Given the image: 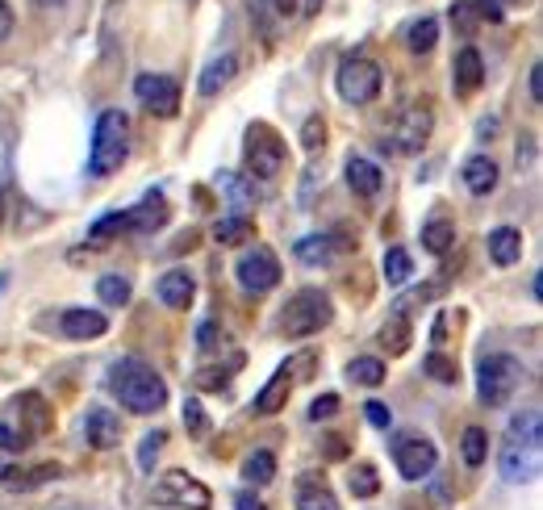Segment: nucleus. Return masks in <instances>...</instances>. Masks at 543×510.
<instances>
[{"instance_id": "1", "label": "nucleus", "mask_w": 543, "mask_h": 510, "mask_svg": "<svg viewBox=\"0 0 543 510\" xmlns=\"http://www.w3.org/2000/svg\"><path fill=\"white\" fill-rule=\"evenodd\" d=\"M105 381H109V393L130 414H159L163 406H168V385H163V377L143 360H130V356L113 360Z\"/></svg>"}, {"instance_id": "2", "label": "nucleus", "mask_w": 543, "mask_h": 510, "mask_svg": "<svg viewBox=\"0 0 543 510\" xmlns=\"http://www.w3.org/2000/svg\"><path fill=\"white\" fill-rule=\"evenodd\" d=\"M539 452H543V427H539V410L514 414L506 435H502V452H498V473L510 485H527L539 473Z\"/></svg>"}, {"instance_id": "3", "label": "nucleus", "mask_w": 543, "mask_h": 510, "mask_svg": "<svg viewBox=\"0 0 543 510\" xmlns=\"http://www.w3.org/2000/svg\"><path fill=\"white\" fill-rule=\"evenodd\" d=\"M130 155V118L122 109H105L97 126H92V155L88 172L92 176H113Z\"/></svg>"}, {"instance_id": "4", "label": "nucleus", "mask_w": 543, "mask_h": 510, "mask_svg": "<svg viewBox=\"0 0 543 510\" xmlns=\"http://www.w3.org/2000/svg\"><path fill=\"white\" fill-rule=\"evenodd\" d=\"M330 322H335V301H330L326 289H301L285 301V310H280V331L289 339H310V335L326 331Z\"/></svg>"}, {"instance_id": "5", "label": "nucleus", "mask_w": 543, "mask_h": 510, "mask_svg": "<svg viewBox=\"0 0 543 510\" xmlns=\"http://www.w3.org/2000/svg\"><path fill=\"white\" fill-rule=\"evenodd\" d=\"M523 385V364L510 352H489L477 364V398L481 406H506Z\"/></svg>"}, {"instance_id": "6", "label": "nucleus", "mask_w": 543, "mask_h": 510, "mask_svg": "<svg viewBox=\"0 0 543 510\" xmlns=\"http://www.w3.org/2000/svg\"><path fill=\"white\" fill-rule=\"evenodd\" d=\"M243 155H247V176L251 180H272V176H280V168H285L289 143L268 122H251L247 134H243Z\"/></svg>"}, {"instance_id": "7", "label": "nucleus", "mask_w": 543, "mask_h": 510, "mask_svg": "<svg viewBox=\"0 0 543 510\" xmlns=\"http://www.w3.org/2000/svg\"><path fill=\"white\" fill-rule=\"evenodd\" d=\"M335 88H339V97L347 105H372L376 97H381V88H385V76H381V67H376L372 59L364 55H351L339 63V72H335Z\"/></svg>"}, {"instance_id": "8", "label": "nucleus", "mask_w": 543, "mask_h": 510, "mask_svg": "<svg viewBox=\"0 0 543 510\" xmlns=\"http://www.w3.org/2000/svg\"><path fill=\"white\" fill-rule=\"evenodd\" d=\"M431 130H435V109H431L427 101H410V105L393 118L389 147H393L397 155H418L422 147L431 143Z\"/></svg>"}, {"instance_id": "9", "label": "nucleus", "mask_w": 543, "mask_h": 510, "mask_svg": "<svg viewBox=\"0 0 543 510\" xmlns=\"http://www.w3.org/2000/svg\"><path fill=\"white\" fill-rule=\"evenodd\" d=\"M234 276H239V285L247 293H272L280 285V260H276V251L272 247H251L247 255H239Z\"/></svg>"}, {"instance_id": "10", "label": "nucleus", "mask_w": 543, "mask_h": 510, "mask_svg": "<svg viewBox=\"0 0 543 510\" xmlns=\"http://www.w3.org/2000/svg\"><path fill=\"white\" fill-rule=\"evenodd\" d=\"M134 97L147 113L155 118H176L180 113V84L172 76H159V72H143L134 80Z\"/></svg>"}, {"instance_id": "11", "label": "nucleus", "mask_w": 543, "mask_h": 510, "mask_svg": "<svg viewBox=\"0 0 543 510\" xmlns=\"http://www.w3.org/2000/svg\"><path fill=\"white\" fill-rule=\"evenodd\" d=\"M155 494H159V502H168V506H184V510H209V506H214V494L205 490V481L188 477L184 469L163 473Z\"/></svg>"}, {"instance_id": "12", "label": "nucleus", "mask_w": 543, "mask_h": 510, "mask_svg": "<svg viewBox=\"0 0 543 510\" xmlns=\"http://www.w3.org/2000/svg\"><path fill=\"white\" fill-rule=\"evenodd\" d=\"M435 444L431 439H422V435H406V439H397L393 444V465L397 473L406 477V481H422V477H431L435 473Z\"/></svg>"}, {"instance_id": "13", "label": "nucleus", "mask_w": 543, "mask_h": 510, "mask_svg": "<svg viewBox=\"0 0 543 510\" xmlns=\"http://www.w3.org/2000/svg\"><path fill=\"white\" fill-rule=\"evenodd\" d=\"M122 435H126L122 414H113L109 406H88V414H84V439H88V448L109 452V448L122 444Z\"/></svg>"}, {"instance_id": "14", "label": "nucleus", "mask_w": 543, "mask_h": 510, "mask_svg": "<svg viewBox=\"0 0 543 510\" xmlns=\"http://www.w3.org/2000/svg\"><path fill=\"white\" fill-rule=\"evenodd\" d=\"M9 410L21 419V427H26L34 439H42V435H51L55 431V406L42 398V393H34V389H26L21 398H13L9 402Z\"/></svg>"}, {"instance_id": "15", "label": "nucleus", "mask_w": 543, "mask_h": 510, "mask_svg": "<svg viewBox=\"0 0 543 510\" xmlns=\"http://www.w3.org/2000/svg\"><path fill=\"white\" fill-rule=\"evenodd\" d=\"M59 331L76 343H88V339H101L109 335V318L101 310H84V306H72L59 314Z\"/></svg>"}, {"instance_id": "16", "label": "nucleus", "mask_w": 543, "mask_h": 510, "mask_svg": "<svg viewBox=\"0 0 543 510\" xmlns=\"http://www.w3.org/2000/svg\"><path fill=\"white\" fill-rule=\"evenodd\" d=\"M155 297H159L168 310H188V306H193V297H197V281H193V272H188V268H172V272H163L159 281H155Z\"/></svg>"}, {"instance_id": "17", "label": "nucleus", "mask_w": 543, "mask_h": 510, "mask_svg": "<svg viewBox=\"0 0 543 510\" xmlns=\"http://www.w3.org/2000/svg\"><path fill=\"white\" fill-rule=\"evenodd\" d=\"M452 80H456V92H460V97H472V92L485 84V59H481L477 46H460V51H456Z\"/></svg>"}, {"instance_id": "18", "label": "nucleus", "mask_w": 543, "mask_h": 510, "mask_svg": "<svg viewBox=\"0 0 543 510\" xmlns=\"http://www.w3.org/2000/svg\"><path fill=\"white\" fill-rule=\"evenodd\" d=\"M343 247H347V239H339V235H310V239H297L293 255L305 268H326Z\"/></svg>"}, {"instance_id": "19", "label": "nucleus", "mask_w": 543, "mask_h": 510, "mask_svg": "<svg viewBox=\"0 0 543 510\" xmlns=\"http://www.w3.org/2000/svg\"><path fill=\"white\" fill-rule=\"evenodd\" d=\"M460 176H464V189L472 197H489L498 189V164H493V155H468Z\"/></svg>"}, {"instance_id": "20", "label": "nucleus", "mask_w": 543, "mask_h": 510, "mask_svg": "<svg viewBox=\"0 0 543 510\" xmlns=\"http://www.w3.org/2000/svg\"><path fill=\"white\" fill-rule=\"evenodd\" d=\"M126 218H130V230H159L163 222L172 218V205H168V197H163L159 189H151L143 201L134 205V210H126Z\"/></svg>"}, {"instance_id": "21", "label": "nucleus", "mask_w": 543, "mask_h": 510, "mask_svg": "<svg viewBox=\"0 0 543 510\" xmlns=\"http://www.w3.org/2000/svg\"><path fill=\"white\" fill-rule=\"evenodd\" d=\"M289 393H293V368L285 364V368H276L264 389H259L255 414H280V410H285V402H289Z\"/></svg>"}, {"instance_id": "22", "label": "nucleus", "mask_w": 543, "mask_h": 510, "mask_svg": "<svg viewBox=\"0 0 543 510\" xmlns=\"http://www.w3.org/2000/svg\"><path fill=\"white\" fill-rule=\"evenodd\" d=\"M347 184H351V193H360V197H376V193L385 189V176H381V168H376L372 159L351 155V159H347Z\"/></svg>"}, {"instance_id": "23", "label": "nucleus", "mask_w": 543, "mask_h": 510, "mask_svg": "<svg viewBox=\"0 0 543 510\" xmlns=\"http://www.w3.org/2000/svg\"><path fill=\"white\" fill-rule=\"evenodd\" d=\"M485 247H489V260L493 264L510 268V264H518V255H523V235H518L514 226H498V230H489Z\"/></svg>"}, {"instance_id": "24", "label": "nucleus", "mask_w": 543, "mask_h": 510, "mask_svg": "<svg viewBox=\"0 0 543 510\" xmlns=\"http://www.w3.org/2000/svg\"><path fill=\"white\" fill-rule=\"evenodd\" d=\"M297 510H339V498L330 494V485L314 473L297 477Z\"/></svg>"}, {"instance_id": "25", "label": "nucleus", "mask_w": 543, "mask_h": 510, "mask_svg": "<svg viewBox=\"0 0 543 510\" xmlns=\"http://www.w3.org/2000/svg\"><path fill=\"white\" fill-rule=\"evenodd\" d=\"M218 193L234 205V210H251V205L259 201V193H255V180L251 176H243V172H218Z\"/></svg>"}, {"instance_id": "26", "label": "nucleus", "mask_w": 543, "mask_h": 510, "mask_svg": "<svg viewBox=\"0 0 543 510\" xmlns=\"http://www.w3.org/2000/svg\"><path fill=\"white\" fill-rule=\"evenodd\" d=\"M234 72H239V59H234L230 51H226V55H218V59H214V63H209L205 72H201L197 92H201V97H214V92H222V88L234 80Z\"/></svg>"}, {"instance_id": "27", "label": "nucleus", "mask_w": 543, "mask_h": 510, "mask_svg": "<svg viewBox=\"0 0 543 510\" xmlns=\"http://www.w3.org/2000/svg\"><path fill=\"white\" fill-rule=\"evenodd\" d=\"M59 477V465H38V469H0V485H9V490H38V485L55 481Z\"/></svg>"}, {"instance_id": "28", "label": "nucleus", "mask_w": 543, "mask_h": 510, "mask_svg": "<svg viewBox=\"0 0 543 510\" xmlns=\"http://www.w3.org/2000/svg\"><path fill=\"white\" fill-rule=\"evenodd\" d=\"M422 247H427L431 255H447L456 247V222H447V218L422 222Z\"/></svg>"}, {"instance_id": "29", "label": "nucleus", "mask_w": 543, "mask_h": 510, "mask_svg": "<svg viewBox=\"0 0 543 510\" xmlns=\"http://www.w3.org/2000/svg\"><path fill=\"white\" fill-rule=\"evenodd\" d=\"M385 373H389V368H385L381 356H356V360L347 364V381H356L364 389H376V385L385 381Z\"/></svg>"}, {"instance_id": "30", "label": "nucleus", "mask_w": 543, "mask_h": 510, "mask_svg": "<svg viewBox=\"0 0 543 510\" xmlns=\"http://www.w3.org/2000/svg\"><path fill=\"white\" fill-rule=\"evenodd\" d=\"M272 477H276V452L272 448H255L243 460V481L247 485H268Z\"/></svg>"}, {"instance_id": "31", "label": "nucleus", "mask_w": 543, "mask_h": 510, "mask_svg": "<svg viewBox=\"0 0 543 510\" xmlns=\"http://www.w3.org/2000/svg\"><path fill=\"white\" fill-rule=\"evenodd\" d=\"M435 42H439V21H435V17H418L414 26L406 30V46H410V55H431V51H435Z\"/></svg>"}, {"instance_id": "32", "label": "nucleus", "mask_w": 543, "mask_h": 510, "mask_svg": "<svg viewBox=\"0 0 543 510\" xmlns=\"http://www.w3.org/2000/svg\"><path fill=\"white\" fill-rule=\"evenodd\" d=\"M255 235V222L247 218V214H230V218H222L218 226H214V239L222 243V247H239L243 239H251Z\"/></svg>"}, {"instance_id": "33", "label": "nucleus", "mask_w": 543, "mask_h": 510, "mask_svg": "<svg viewBox=\"0 0 543 510\" xmlns=\"http://www.w3.org/2000/svg\"><path fill=\"white\" fill-rule=\"evenodd\" d=\"M414 276V255L406 247H389L385 251V281L397 289V285H406Z\"/></svg>"}, {"instance_id": "34", "label": "nucleus", "mask_w": 543, "mask_h": 510, "mask_svg": "<svg viewBox=\"0 0 543 510\" xmlns=\"http://www.w3.org/2000/svg\"><path fill=\"white\" fill-rule=\"evenodd\" d=\"M126 230H130L126 210H113V214H101L97 222H92L88 239H92V243H109V239H117V235H126Z\"/></svg>"}, {"instance_id": "35", "label": "nucleus", "mask_w": 543, "mask_h": 510, "mask_svg": "<svg viewBox=\"0 0 543 510\" xmlns=\"http://www.w3.org/2000/svg\"><path fill=\"white\" fill-rule=\"evenodd\" d=\"M376 339H381V347H385L389 356H401V352L410 347V322L397 314V318H389V322H385L381 335H376Z\"/></svg>"}, {"instance_id": "36", "label": "nucleus", "mask_w": 543, "mask_h": 510, "mask_svg": "<svg viewBox=\"0 0 543 510\" xmlns=\"http://www.w3.org/2000/svg\"><path fill=\"white\" fill-rule=\"evenodd\" d=\"M460 452H464V465L468 469H481L485 456H489V435L481 427H468L464 439H460Z\"/></svg>"}, {"instance_id": "37", "label": "nucleus", "mask_w": 543, "mask_h": 510, "mask_svg": "<svg viewBox=\"0 0 543 510\" xmlns=\"http://www.w3.org/2000/svg\"><path fill=\"white\" fill-rule=\"evenodd\" d=\"M34 444V435L21 427V419H9V414H0V448L5 452H26Z\"/></svg>"}, {"instance_id": "38", "label": "nucleus", "mask_w": 543, "mask_h": 510, "mask_svg": "<svg viewBox=\"0 0 543 510\" xmlns=\"http://www.w3.org/2000/svg\"><path fill=\"white\" fill-rule=\"evenodd\" d=\"M97 297L105 301V306H126V301H130V281H126V276H117V272H109V276H101V281H97Z\"/></svg>"}, {"instance_id": "39", "label": "nucleus", "mask_w": 543, "mask_h": 510, "mask_svg": "<svg viewBox=\"0 0 543 510\" xmlns=\"http://www.w3.org/2000/svg\"><path fill=\"white\" fill-rule=\"evenodd\" d=\"M376 490H381V477H376L372 465L351 469V494H356V498H376Z\"/></svg>"}, {"instance_id": "40", "label": "nucleus", "mask_w": 543, "mask_h": 510, "mask_svg": "<svg viewBox=\"0 0 543 510\" xmlns=\"http://www.w3.org/2000/svg\"><path fill=\"white\" fill-rule=\"evenodd\" d=\"M452 21H456V30L460 34H477V26H481V5H477V0H460V5L452 9Z\"/></svg>"}, {"instance_id": "41", "label": "nucleus", "mask_w": 543, "mask_h": 510, "mask_svg": "<svg viewBox=\"0 0 543 510\" xmlns=\"http://www.w3.org/2000/svg\"><path fill=\"white\" fill-rule=\"evenodd\" d=\"M427 377H435L443 385H456L460 381V368H456V360H447L443 352H431L427 356Z\"/></svg>"}, {"instance_id": "42", "label": "nucleus", "mask_w": 543, "mask_h": 510, "mask_svg": "<svg viewBox=\"0 0 543 510\" xmlns=\"http://www.w3.org/2000/svg\"><path fill=\"white\" fill-rule=\"evenodd\" d=\"M230 373H234V368H201V373L193 377V385L205 389V393H222L230 385Z\"/></svg>"}, {"instance_id": "43", "label": "nucleus", "mask_w": 543, "mask_h": 510, "mask_svg": "<svg viewBox=\"0 0 543 510\" xmlns=\"http://www.w3.org/2000/svg\"><path fill=\"white\" fill-rule=\"evenodd\" d=\"M301 143H305V151L326 147V118H322V113H314V118H305V126H301Z\"/></svg>"}, {"instance_id": "44", "label": "nucleus", "mask_w": 543, "mask_h": 510, "mask_svg": "<svg viewBox=\"0 0 543 510\" xmlns=\"http://www.w3.org/2000/svg\"><path fill=\"white\" fill-rule=\"evenodd\" d=\"M163 439H168L163 431L143 435V444H138V469H143V473H151V469H155V452L163 448Z\"/></svg>"}, {"instance_id": "45", "label": "nucleus", "mask_w": 543, "mask_h": 510, "mask_svg": "<svg viewBox=\"0 0 543 510\" xmlns=\"http://www.w3.org/2000/svg\"><path fill=\"white\" fill-rule=\"evenodd\" d=\"M184 427H188V435H205L209 431V414H205V406L197 398L184 402Z\"/></svg>"}, {"instance_id": "46", "label": "nucleus", "mask_w": 543, "mask_h": 510, "mask_svg": "<svg viewBox=\"0 0 543 510\" xmlns=\"http://www.w3.org/2000/svg\"><path fill=\"white\" fill-rule=\"evenodd\" d=\"M335 414H339V398H335V393H326V398H314V406H310V419H314V423L335 419Z\"/></svg>"}, {"instance_id": "47", "label": "nucleus", "mask_w": 543, "mask_h": 510, "mask_svg": "<svg viewBox=\"0 0 543 510\" xmlns=\"http://www.w3.org/2000/svg\"><path fill=\"white\" fill-rule=\"evenodd\" d=\"M364 419H368L372 427L385 431V427H393V410H389L385 402H368V406H364Z\"/></svg>"}, {"instance_id": "48", "label": "nucleus", "mask_w": 543, "mask_h": 510, "mask_svg": "<svg viewBox=\"0 0 543 510\" xmlns=\"http://www.w3.org/2000/svg\"><path fill=\"white\" fill-rule=\"evenodd\" d=\"M197 343H201V352H209V347H214L218 343V322H201V327H197Z\"/></svg>"}, {"instance_id": "49", "label": "nucleus", "mask_w": 543, "mask_h": 510, "mask_svg": "<svg viewBox=\"0 0 543 510\" xmlns=\"http://www.w3.org/2000/svg\"><path fill=\"white\" fill-rule=\"evenodd\" d=\"M322 452H326V460H343V456H347V444H343L339 435H326V439H322Z\"/></svg>"}, {"instance_id": "50", "label": "nucleus", "mask_w": 543, "mask_h": 510, "mask_svg": "<svg viewBox=\"0 0 543 510\" xmlns=\"http://www.w3.org/2000/svg\"><path fill=\"white\" fill-rule=\"evenodd\" d=\"M13 34V9L5 5V0H0V42H5Z\"/></svg>"}, {"instance_id": "51", "label": "nucleus", "mask_w": 543, "mask_h": 510, "mask_svg": "<svg viewBox=\"0 0 543 510\" xmlns=\"http://www.w3.org/2000/svg\"><path fill=\"white\" fill-rule=\"evenodd\" d=\"M234 510H264V502H259L251 490H243L239 498H234Z\"/></svg>"}, {"instance_id": "52", "label": "nucleus", "mask_w": 543, "mask_h": 510, "mask_svg": "<svg viewBox=\"0 0 543 510\" xmlns=\"http://www.w3.org/2000/svg\"><path fill=\"white\" fill-rule=\"evenodd\" d=\"M272 9H276L280 17H293V13L301 9V0H272Z\"/></svg>"}, {"instance_id": "53", "label": "nucleus", "mask_w": 543, "mask_h": 510, "mask_svg": "<svg viewBox=\"0 0 543 510\" xmlns=\"http://www.w3.org/2000/svg\"><path fill=\"white\" fill-rule=\"evenodd\" d=\"M527 84H531V101H539V97H543V88H539V84H543V80H539V63L531 67V80H527Z\"/></svg>"}, {"instance_id": "54", "label": "nucleus", "mask_w": 543, "mask_h": 510, "mask_svg": "<svg viewBox=\"0 0 543 510\" xmlns=\"http://www.w3.org/2000/svg\"><path fill=\"white\" fill-rule=\"evenodd\" d=\"M477 134H481V138H493V134H498V118H481Z\"/></svg>"}, {"instance_id": "55", "label": "nucleus", "mask_w": 543, "mask_h": 510, "mask_svg": "<svg viewBox=\"0 0 543 510\" xmlns=\"http://www.w3.org/2000/svg\"><path fill=\"white\" fill-rule=\"evenodd\" d=\"M34 5H42V9H55V5H67V0H34Z\"/></svg>"}, {"instance_id": "56", "label": "nucleus", "mask_w": 543, "mask_h": 510, "mask_svg": "<svg viewBox=\"0 0 543 510\" xmlns=\"http://www.w3.org/2000/svg\"><path fill=\"white\" fill-rule=\"evenodd\" d=\"M318 9H322V0H310V5H305V13H310V17H314Z\"/></svg>"}, {"instance_id": "57", "label": "nucleus", "mask_w": 543, "mask_h": 510, "mask_svg": "<svg viewBox=\"0 0 543 510\" xmlns=\"http://www.w3.org/2000/svg\"><path fill=\"white\" fill-rule=\"evenodd\" d=\"M498 5H523V0H498Z\"/></svg>"}, {"instance_id": "58", "label": "nucleus", "mask_w": 543, "mask_h": 510, "mask_svg": "<svg viewBox=\"0 0 543 510\" xmlns=\"http://www.w3.org/2000/svg\"><path fill=\"white\" fill-rule=\"evenodd\" d=\"M406 510H418V506H406Z\"/></svg>"}]
</instances>
